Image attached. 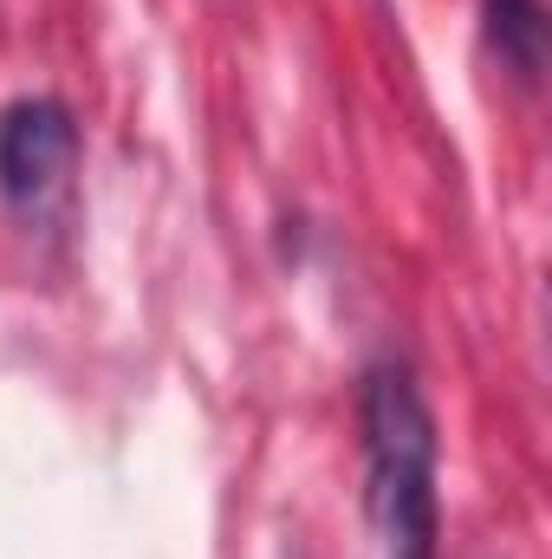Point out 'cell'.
Returning <instances> with one entry per match:
<instances>
[{
  "instance_id": "1",
  "label": "cell",
  "mask_w": 552,
  "mask_h": 559,
  "mask_svg": "<svg viewBox=\"0 0 552 559\" xmlns=\"http://www.w3.org/2000/svg\"><path fill=\"white\" fill-rule=\"evenodd\" d=\"M364 423V508L384 559L442 554V495H435V417L404 365H371L358 391Z\"/></svg>"
},
{
  "instance_id": "2",
  "label": "cell",
  "mask_w": 552,
  "mask_h": 559,
  "mask_svg": "<svg viewBox=\"0 0 552 559\" xmlns=\"http://www.w3.org/2000/svg\"><path fill=\"white\" fill-rule=\"evenodd\" d=\"M79 156V124L59 98H20L0 111V195L13 209H39L65 189Z\"/></svg>"
},
{
  "instance_id": "3",
  "label": "cell",
  "mask_w": 552,
  "mask_h": 559,
  "mask_svg": "<svg viewBox=\"0 0 552 559\" xmlns=\"http://www.w3.org/2000/svg\"><path fill=\"white\" fill-rule=\"evenodd\" d=\"M481 26H488V46L494 59L520 79V85H540L547 79V0H481Z\"/></svg>"
}]
</instances>
